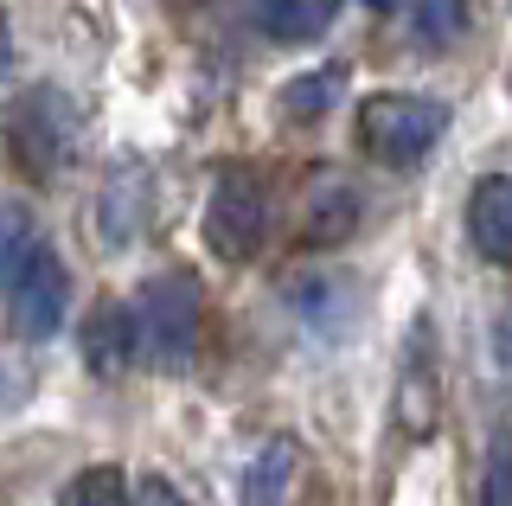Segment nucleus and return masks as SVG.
Returning a JSON list of instances; mask_svg holds the SVG:
<instances>
[{"mask_svg":"<svg viewBox=\"0 0 512 506\" xmlns=\"http://www.w3.org/2000/svg\"><path fill=\"white\" fill-rule=\"evenodd\" d=\"M148 199H154V186H148V161H116L109 167V180H103V193H96V237H103V250H128L141 237V225H148Z\"/></svg>","mask_w":512,"mask_h":506,"instance_id":"nucleus-8","label":"nucleus"},{"mask_svg":"<svg viewBox=\"0 0 512 506\" xmlns=\"http://www.w3.org/2000/svg\"><path fill=\"white\" fill-rule=\"evenodd\" d=\"M288 308L314 340H346L359 327V282L346 270H308L288 282Z\"/></svg>","mask_w":512,"mask_h":506,"instance_id":"nucleus-7","label":"nucleus"},{"mask_svg":"<svg viewBox=\"0 0 512 506\" xmlns=\"http://www.w3.org/2000/svg\"><path fill=\"white\" fill-rule=\"evenodd\" d=\"M0 289H7V327L20 340L39 346V340H52L64 327V308H71V270H64V257L52 244H32Z\"/></svg>","mask_w":512,"mask_h":506,"instance_id":"nucleus-4","label":"nucleus"},{"mask_svg":"<svg viewBox=\"0 0 512 506\" xmlns=\"http://www.w3.org/2000/svg\"><path fill=\"white\" fill-rule=\"evenodd\" d=\"M7 52L13 45H7V13H0V71H7Z\"/></svg>","mask_w":512,"mask_h":506,"instance_id":"nucleus-20","label":"nucleus"},{"mask_svg":"<svg viewBox=\"0 0 512 506\" xmlns=\"http://www.w3.org/2000/svg\"><path fill=\"white\" fill-rule=\"evenodd\" d=\"M480 506H512V449H506V430L493 436V449H487V474H480Z\"/></svg>","mask_w":512,"mask_h":506,"instance_id":"nucleus-18","label":"nucleus"},{"mask_svg":"<svg viewBox=\"0 0 512 506\" xmlns=\"http://www.w3.org/2000/svg\"><path fill=\"white\" fill-rule=\"evenodd\" d=\"M442 135H448L442 97H423V90H372L359 103V148L391 173L423 167L442 148Z\"/></svg>","mask_w":512,"mask_h":506,"instance_id":"nucleus-2","label":"nucleus"},{"mask_svg":"<svg viewBox=\"0 0 512 506\" xmlns=\"http://www.w3.org/2000/svg\"><path fill=\"white\" fill-rule=\"evenodd\" d=\"M71 506H128V474L116 462H96L71 481Z\"/></svg>","mask_w":512,"mask_h":506,"instance_id":"nucleus-16","label":"nucleus"},{"mask_svg":"<svg viewBox=\"0 0 512 506\" xmlns=\"http://www.w3.org/2000/svg\"><path fill=\"white\" fill-rule=\"evenodd\" d=\"M135 353L160 372H186L205 334V289L192 270H160L135 289Z\"/></svg>","mask_w":512,"mask_h":506,"instance_id":"nucleus-1","label":"nucleus"},{"mask_svg":"<svg viewBox=\"0 0 512 506\" xmlns=\"http://www.w3.org/2000/svg\"><path fill=\"white\" fill-rule=\"evenodd\" d=\"M128 506H186V494L167 481V474H141V487L128 494Z\"/></svg>","mask_w":512,"mask_h":506,"instance_id":"nucleus-19","label":"nucleus"},{"mask_svg":"<svg viewBox=\"0 0 512 506\" xmlns=\"http://www.w3.org/2000/svg\"><path fill=\"white\" fill-rule=\"evenodd\" d=\"M468 237H474V257L512 263V180H506V173L474 180V193H468Z\"/></svg>","mask_w":512,"mask_h":506,"instance_id":"nucleus-10","label":"nucleus"},{"mask_svg":"<svg viewBox=\"0 0 512 506\" xmlns=\"http://www.w3.org/2000/svg\"><path fill=\"white\" fill-rule=\"evenodd\" d=\"M468 33V0H416V45L442 52Z\"/></svg>","mask_w":512,"mask_h":506,"instance_id":"nucleus-15","label":"nucleus"},{"mask_svg":"<svg viewBox=\"0 0 512 506\" xmlns=\"http://www.w3.org/2000/svg\"><path fill=\"white\" fill-rule=\"evenodd\" d=\"M442 417V378H436V327L429 314H416L404 334V359H397V430L410 442L436 436Z\"/></svg>","mask_w":512,"mask_h":506,"instance_id":"nucleus-6","label":"nucleus"},{"mask_svg":"<svg viewBox=\"0 0 512 506\" xmlns=\"http://www.w3.org/2000/svg\"><path fill=\"white\" fill-rule=\"evenodd\" d=\"M269 237V186L250 167H224L205 193V250L224 263H250Z\"/></svg>","mask_w":512,"mask_h":506,"instance_id":"nucleus-3","label":"nucleus"},{"mask_svg":"<svg viewBox=\"0 0 512 506\" xmlns=\"http://www.w3.org/2000/svg\"><path fill=\"white\" fill-rule=\"evenodd\" d=\"M32 244H39V237H32V218H26V205H0V282L13 276V263H20Z\"/></svg>","mask_w":512,"mask_h":506,"instance_id":"nucleus-17","label":"nucleus"},{"mask_svg":"<svg viewBox=\"0 0 512 506\" xmlns=\"http://www.w3.org/2000/svg\"><path fill=\"white\" fill-rule=\"evenodd\" d=\"M372 7H378V13H391V7H397V0H372Z\"/></svg>","mask_w":512,"mask_h":506,"instance_id":"nucleus-21","label":"nucleus"},{"mask_svg":"<svg viewBox=\"0 0 512 506\" xmlns=\"http://www.w3.org/2000/svg\"><path fill=\"white\" fill-rule=\"evenodd\" d=\"M13 148L32 173H58L77 161V109L64 90H32L13 109Z\"/></svg>","mask_w":512,"mask_h":506,"instance_id":"nucleus-5","label":"nucleus"},{"mask_svg":"<svg viewBox=\"0 0 512 506\" xmlns=\"http://www.w3.org/2000/svg\"><path fill=\"white\" fill-rule=\"evenodd\" d=\"M333 20H340V0H263V7H256V26L282 45H308V39L327 33Z\"/></svg>","mask_w":512,"mask_h":506,"instance_id":"nucleus-13","label":"nucleus"},{"mask_svg":"<svg viewBox=\"0 0 512 506\" xmlns=\"http://www.w3.org/2000/svg\"><path fill=\"white\" fill-rule=\"evenodd\" d=\"M135 359H141L135 353V314H128V302L103 295V302L84 314V366L96 378H122Z\"/></svg>","mask_w":512,"mask_h":506,"instance_id":"nucleus-9","label":"nucleus"},{"mask_svg":"<svg viewBox=\"0 0 512 506\" xmlns=\"http://www.w3.org/2000/svg\"><path fill=\"white\" fill-rule=\"evenodd\" d=\"M295 468H301V449H295V436H269L263 449L250 455V468H244V506H282L288 500V481H295Z\"/></svg>","mask_w":512,"mask_h":506,"instance_id":"nucleus-12","label":"nucleus"},{"mask_svg":"<svg viewBox=\"0 0 512 506\" xmlns=\"http://www.w3.org/2000/svg\"><path fill=\"white\" fill-rule=\"evenodd\" d=\"M352 231H359V193H352L340 173L314 180L308 186V212H301V237L320 244V250H333V244H346Z\"/></svg>","mask_w":512,"mask_h":506,"instance_id":"nucleus-11","label":"nucleus"},{"mask_svg":"<svg viewBox=\"0 0 512 506\" xmlns=\"http://www.w3.org/2000/svg\"><path fill=\"white\" fill-rule=\"evenodd\" d=\"M340 97H346V65L301 71V77H288V84H282V116L288 122H320Z\"/></svg>","mask_w":512,"mask_h":506,"instance_id":"nucleus-14","label":"nucleus"}]
</instances>
